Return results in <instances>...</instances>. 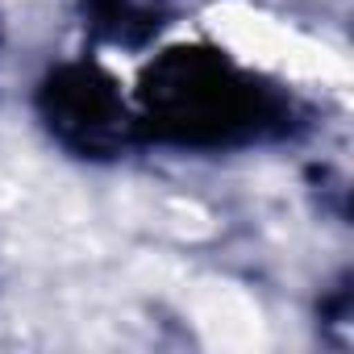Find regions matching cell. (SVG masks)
<instances>
[{"instance_id": "cell-3", "label": "cell", "mask_w": 354, "mask_h": 354, "mask_svg": "<svg viewBox=\"0 0 354 354\" xmlns=\"http://www.w3.org/2000/svg\"><path fill=\"white\" fill-rule=\"evenodd\" d=\"M92 30L121 46H142L162 26V0H84Z\"/></svg>"}, {"instance_id": "cell-1", "label": "cell", "mask_w": 354, "mask_h": 354, "mask_svg": "<svg viewBox=\"0 0 354 354\" xmlns=\"http://www.w3.org/2000/svg\"><path fill=\"white\" fill-rule=\"evenodd\" d=\"M138 129L188 150H225L288 133L292 104L217 46H171L138 84Z\"/></svg>"}, {"instance_id": "cell-2", "label": "cell", "mask_w": 354, "mask_h": 354, "mask_svg": "<svg viewBox=\"0 0 354 354\" xmlns=\"http://www.w3.org/2000/svg\"><path fill=\"white\" fill-rule=\"evenodd\" d=\"M38 117L46 133L75 158L109 162L138 142V113L117 80L96 63H63L38 84Z\"/></svg>"}]
</instances>
